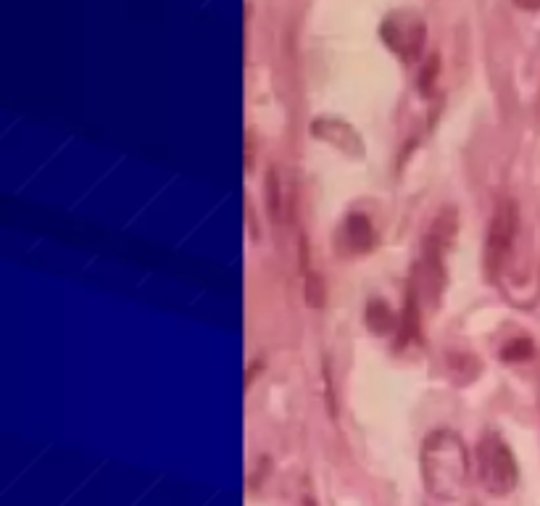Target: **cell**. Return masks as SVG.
<instances>
[{
	"mask_svg": "<svg viewBox=\"0 0 540 506\" xmlns=\"http://www.w3.org/2000/svg\"><path fill=\"white\" fill-rule=\"evenodd\" d=\"M382 37L388 40V45L396 53L411 61L417 56L419 48H422V40H425V22L422 19H406V14L388 16V22L382 24Z\"/></svg>",
	"mask_w": 540,
	"mask_h": 506,
	"instance_id": "cell-5",
	"label": "cell"
},
{
	"mask_svg": "<svg viewBox=\"0 0 540 506\" xmlns=\"http://www.w3.org/2000/svg\"><path fill=\"white\" fill-rule=\"evenodd\" d=\"M438 69H440V58H438V53H432L425 64H422V74H419V90H422L425 95L432 93V85H435V80H438Z\"/></svg>",
	"mask_w": 540,
	"mask_h": 506,
	"instance_id": "cell-9",
	"label": "cell"
},
{
	"mask_svg": "<svg viewBox=\"0 0 540 506\" xmlns=\"http://www.w3.org/2000/svg\"><path fill=\"white\" fill-rule=\"evenodd\" d=\"M267 203H269V214L272 219L280 222L282 214H285V201H282V180L277 169H269L267 172Z\"/></svg>",
	"mask_w": 540,
	"mask_h": 506,
	"instance_id": "cell-7",
	"label": "cell"
},
{
	"mask_svg": "<svg viewBox=\"0 0 540 506\" xmlns=\"http://www.w3.org/2000/svg\"><path fill=\"white\" fill-rule=\"evenodd\" d=\"M343 246L351 253H367L375 248V227L364 214H351L343 225Z\"/></svg>",
	"mask_w": 540,
	"mask_h": 506,
	"instance_id": "cell-6",
	"label": "cell"
},
{
	"mask_svg": "<svg viewBox=\"0 0 540 506\" xmlns=\"http://www.w3.org/2000/svg\"><path fill=\"white\" fill-rule=\"evenodd\" d=\"M477 478L483 483L485 491L496 499H504L519 485V464L509 443L498 433L488 430L480 435L475 449Z\"/></svg>",
	"mask_w": 540,
	"mask_h": 506,
	"instance_id": "cell-2",
	"label": "cell"
},
{
	"mask_svg": "<svg viewBox=\"0 0 540 506\" xmlns=\"http://www.w3.org/2000/svg\"><path fill=\"white\" fill-rule=\"evenodd\" d=\"M533 354H535V346L530 338L509 340V343L504 346V351H501L504 362H527Z\"/></svg>",
	"mask_w": 540,
	"mask_h": 506,
	"instance_id": "cell-8",
	"label": "cell"
},
{
	"mask_svg": "<svg viewBox=\"0 0 540 506\" xmlns=\"http://www.w3.org/2000/svg\"><path fill=\"white\" fill-rule=\"evenodd\" d=\"M519 230V206L512 198H504V201L496 203L493 209V217H490L488 225V238H485V253L483 264L488 277L496 280L501 275V269L506 267V259L514 248V240H517Z\"/></svg>",
	"mask_w": 540,
	"mask_h": 506,
	"instance_id": "cell-4",
	"label": "cell"
},
{
	"mask_svg": "<svg viewBox=\"0 0 540 506\" xmlns=\"http://www.w3.org/2000/svg\"><path fill=\"white\" fill-rule=\"evenodd\" d=\"M519 8H540V0H514Z\"/></svg>",
	"mask_w": 540,
	"mask_h": 506,
	"instance_id": "cell-11",
	"label": "cell"
},
{
	"mask_svg": "<svg viewBox=\"0 0 540 506\" xmlns=\"http://www.w3.org/2000/svg\"><path fill=\"white\" fill-rule=\"evenodd\" d=\"M306 301L317 309L324 304V282L319 272H309V277H306Z\"/></svg>",
	"mask_w": 540,
	"mask_h": 506,
	"instance_id": "cell-10",
	"label": "cell"
},
{
	"mask_svg": "<svg viewBox=\"0 0 540 506\" xmlns=\"http://www.w3.org/2000/svg\"><path fill=\"white\" fill-rule=\"evenodd\" d=\"M456 235V211L443 209L430 225L422 243V288L430 296H438L446 272V253Z\"/></svg>",
	"mask_w": 540,
	"mask_h": 506,
	"instance_id": "cell-3",
	"label": "cell"
},
{
	"mask_svg": "<svg viewBox=\"0 0 540 506\" xmlns=\"http://www.w3.org/2000/svg\"><path fill=\"white\" fill-rule=\"evenodd\" d=\"M419 472L425 491L435 501H459L469 488V454L459 433L438 427L422 443Z\"/></svg>",
	"mask_w": 540,
	"mask_h": 506,
	"instance_id": "cell-1",
	"label": "cell"
}]
</instances>
